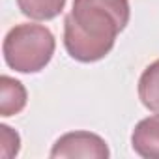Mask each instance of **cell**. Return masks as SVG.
I'll return each mask as SVG.
<instances>
[{
	"label": "cell",
	"mask_w": 159,
	"mask_h": 159,
	"mask_svg": "<svg viewBox=\"0 0 159 159\" xmlns=\"http://www.w3.org/2000/svg\"><path fill=\"white\" fill-rule=\"evenodd\" d=\"M129 15V0H73L64 21L66 51L84 64L105 58L127 26Z\"/></svg>",
	"instance_id": "obj_1"
},
{
	"label": "cell",
	"mask_w": 159,
	"mask_h": 159,
	"mask_svg": "<svg viewBox=\"0 0 159 159\" xmlns=\"http://www.w3.org/2000/svg\"><path fill=\"white\" fill-rule=\"evenodd\" d=\"M54 36L41 25H17L13 26L2 45L6 64L19 73L41 71L54 54Z\"/></svg>",
	"instance_id": "obj_2"
},
{
	"label": "cell",
	"mask_w": 159,
	"mask_h": 159,
	"mask_svg": "<svg viewBox=\"0 0 159 159\" xmlns=\"http://www.w3.org/2000/svg\"><path fill=\"white\" fill-rule=\"evenodd\" d=\"M111 155L107 142L90 131H71L62 135L51 150V157H84V159H107Z\"/></svg>",
	"instance_id": "obj_3"
},
{
	"label": "cell",
	"mask_w": 159,
	"mask_h": 159,
	"mask_svg": "<svg viewBox=\"0 0 159 159\" xmlns=\"http://www.w3.org/2000/svg\"><path fill=\"white\" fill-rule=\"evenodd\" d=\"M133 150L146 159H159V114L140 120L131 135Z\"/></svg>",
	"instance_id": "obj_4"
},
{
	"label": "cell",
	"mask_w": 159,
	"mask_h": 159,
	"mask_svg": "<svg viewBox=\"0 0 159 159\" xmlns=\"http://www.w3.org/2000/svg\"><path fill=\"white\" fill-rule=\"evenodd\" d=\"M26 107V88L17 79L2 75L0 77V116L19 114Z\"/></svg>",
	"instance_id": "obj_5"
},
{
	"label": "cell",
	"mask_w": 159,
	"mask_h": 159,
	"mask_svg": "<svg viewBox=\"0 0 159 159\" xmlns=\"http://www.w3.org/2000/svg\"><path fill=\"white\" fill-rule=\"evenodd\" d=\"M139 98L148 111L159 114V60L142 71L139 79Z\"/></svg>",
	"instance_id": "obj_6"
},
{
	"label": "cell",
	"mask_w": 159,
	"mask_h": 159,
	"mask_svg": "<svg viewBox=\"0 0 159 159\" xmlns=\"http://www.w3.org/2000/svg\"><path fill=\"white\" fill-rule=\"evenodd\" d=\"M17 6L23 15L36 21H51L66 6V0H17Z\"/></svg>",
	"instance_id": "obj_7"
},
{
	"label": "cell",
	"mask_w": 159,
	"mask_h": 159,
	"mask_svg": "<svg viewBox=\"0 0 159 159\" xmlns=\"http://www.w3.org/2000/svg\"><path fill=\"white\" fill-rule=\"evenodd\" d=\"M21 148V139L19 135L6 124L0 125V157L11 159L19 153Z\"/></svg>",
	"instance_id": "obj_8"
}]
</instances>
